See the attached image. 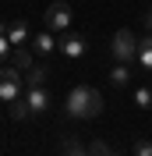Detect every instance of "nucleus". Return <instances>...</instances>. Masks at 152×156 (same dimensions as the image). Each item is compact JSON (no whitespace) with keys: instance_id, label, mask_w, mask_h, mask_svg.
Returning <instances> with one entry per match:
<instances>
[{"instance_id":"obj_4","label":"nucleus","mask_w":152,"mask_h":156,"mask_svg":"<svg viewBox=\"0 0 152 156\" xmlns=\"http://www.w3.org/2000/svg\"><path fill=\"white\" fill-rule=\"evenodd\" d=\"M67 25H71V4H64V0L50 4L46 7V29L50 32H67Z\"/></svg>"},{"instance_id":"obj_17","label":"nucleus","mask_w":152,"mask_h":156,"mask_svg":"<svg viewBox=\"0 0 152 156\" xmlns=\"http://www.w3.org/2000/svg\"><path fill=\"white\" fill-rule=\"evenodd\" d=\"M110 153H113V149L106 146L103 138H95V142H88V156H110Z\"/></svg>"},{"instance_id":"obj_20","label":"nucleus","mask_w":152,"mask_h":156,"mask_svg":"<svg viewBox=\"0 0 152 156\" xmlns=\"http://www.w3.org/2000/svg\"><path fill=\"white\" fill-rule=\"evenodd\" d=\"M110 156H117V153H110Z\"/></svg>"},{"instance_id":"obj_1","label":"nucleus","mask_w":152,"mask_h":156,"mask_svg":"<svg viewBox=\"0 0 152 156\" xmlns=\"http://www.w3.org/2000/svg\"><path fill=\"white\" fill-rule=\"evenodd\" d=\"M64 110H67V117H74V121L99 117V114H103V96H99L92 85H74L71 92H67Z\"/></svg>"},{"instance_id":"obj_18","label":"nucleus","mask_w":152,"mask_h":156,"mask_svg":"<svg viewBox=\"0 0 152 156\" xmlns=\"http://www.w3.org/2000/svg\"><path fill=\"white\" fill-rule=\"evenodd\" d=\"M134 156H152V142L149 138H138L134 142Z\"/></svg>"},{"instance_id":"obj_3","label":"nucleus","mask_w":152,"mask_h":156,"mask_svg":"<svg viewBox=\"0 0 152 156\" xmlns=\"http://www.w3.org/2000/svg\"><path fill=\"white\" fill-rule=\"evenodd\" d=\"M18 96H21V71L14 64H7V68H0V99L14 103Z\"/></svg>"},{"instance_id":"obj_10","label":"nucleus","mask_w":152,"mask_h":156,"mask_svg":"<svg viewBox=\"0 0 152 156\" xmlns=\"http://www.w3.org/2000/svg\"><path fill=\"white\" fill-rule=\"evenodd\" d=\"M110 82H113V89H127L131 85V64H113Z\"/></svg>"},{"instance_id":"obj_14","label":"nucleus","mask_w":152,"mask_h":156,"mask_svg":"<svg viewBox=\"0 0 152 156\" xmlns=\"http://www.w3.org/2000/svg\"><path fill=\"white\" fill-rule=\"evenodd\" d=\"M25 75H29V89H32V85H43V82H46V68H43V64H32Z\"/></svg>"},{"instance_id":"obj_12","label":"nucleus","mask_w":152,"mask_h":156,"mask_svg":"<svg viewBox=\"0 0 152 156\" xmlns=\"http://www.w3.org/2000/svg\"><path fill=\"white\" fill-rule=\"evenodd\" d=\"M11 117H14V121H25V117H32V110H29V99H25V96H18L14 103H11Z\"/></svg>"},{"instance_id":"obj_8","label":"nucleus","mask_w":152,"mask_h":156,"mask_svg":"<svg viewBox=\"0 0 152 156\" xmlns=\"http://www.w3.org/2000/svg\"><path fill=\"white\" fill-rule=\"evenodd\" d=\"M7 39H11V46H25V43L32 39V32H29L25 21H11L7 25Z\"/></svg>"},{"instance_id":"obj_2","label":"nucleus","mask_w":152,"mask_h":156,"mask_svg":"<svg viewBox=\"0 0 152 156\" xmlns=\"http://www.w3.org/2000/svg\"><path fill=\"white\" fill-rule=\"evenodd\" d=\"M110 53H113L117 64H134L138 60V36L131 29H117L110 39Z\"/></svg>"},{"instance_id":"obj_13","label":"nucleus","mask_w":152,"mask_h":156,"mask_svg":"<svg viewBox=\"0 0 152 156\" xmlns=\"http://www.w3.org/2000/svg\"><path fill=\"white\" fill-rule=\"evenodd\" d=\"M60 156H88V146H81L78 138H67L64 149H60Z\"/></svg>"},{"instance_id":"obj_5","label":"nucleus","mask_w":152,"mask_h":156,"mask_svg":"<svg viewBox=\"0 0 152 156\" xmlns=\"http://www.w3.org/2000/svg\"><path fill=\"white\" fill-rule=\"evenodd\" d=\"M29 43H32V53H36V57H53V53H57V32H50V29L36 32Z\"/></svg>"},{"instance_id":"obj_11","label":"nucleus","mask_w":152,"mask_h":156,"mask_svg":"<svg viewBox=\"0 0 152 156\" xmlns=\"http://www.w3.org/2000/svg\"><path fill=\"white\" fill-rule=\"evenodd\" d=\"M138 64H142L145 71H152V36L138 39Z\"/></svg>"},{"instance_id":"obj_16","label":"nucleus","mask_w":152,"mask_h":156,"mask_svg":"<svg viewBox=\"0 0 152 156\" xmlns=\"http://www.w3.org/2000/svg\"><path fill=\"white\" fill-rule=\"evenodd\" d=\"M11 57V39H7V25L0 21V64Z\"/></svg>"},{"instance_id":"obj_7","label":"nucleus","mask_w":152,"mask_h":156,"mask_svg":"<svg viewBox=\"0 0 152 156\" xmlns=\"http://www.w3.org/2000/svg\"><path fill=\"white\" fill-rule=\"evenodd\" d=\"M85 50H88V43H85V36H78V32H67V36L60 39V53H64L67 60L85 57Z\"/></svg>"},{"instance_id":"obj_6","label":"nucleus","mask_w":152,"mask_h":156,"mask_svg":"<svg viewBox=\"0 0 152 156\" xmlns=\"http://www.w3.org/2000/svg\"><path fill=\"white\" fill-rule=\"evenodd\" d=\"M25 99H29L32 117H46V114H50V92H46L43 85H32L29 92H25Z\"/></svg>"},{"instance_id":"obj_19","label":"nucleus","mask_w":152,"mask_h":156,"mask_svg":"<svg viewBox=\"0 0 152 156\" xmlns=\"http://www.w3.org/2000/svg\"><path fill=\"white\" fill-rule=\"evenodd\" d=\"M145 29L152 32V11H149V14H145Z\"/></svg>"},{"instance_id":"obj_15","label":"nucleus","mask_w":152,"mask_h":156,"mask_svg":"<svg viewBox=\"0 0 152 156\" xmlns=\"http://www.w3.org/2000/svg\"><path fill=\"white\" fill-rule=\"evenodd\" d=\"M134 103L142 110H152V85H142L138 92H134Z\"/></svg>"},{"instance_id":"obj_9","label":"nucleus","mask_w":152,"mask_h":156,"mask_svg":"<svg viewBox=\"0 0 152 156\" xmlns=\"http://www.w3.org/2000/svg\"><path fill=\"white\" fill-rule=\"evenodd\" d=\"M11 64H14L18 71H29L32 64H36V60H32V50L29 46H14L11 50Z\"/></svg>"}]
</instances>
